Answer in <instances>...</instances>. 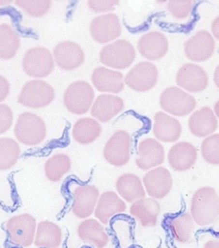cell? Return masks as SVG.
I'll return each instance as SVG.
<instances>
[{
  "label": "cell",
  "mask_w": 219,
  "mask_h": 248,
  "mask_svg": "<svg viewBox=\"0 0 219 248\" xmlns=\"http://www.w3.org/2000/svg\"><path fill=\"white\" fill-rule=\"evenodd\" d=\"M131 148L132 138L129 132L116 130L103 147V158L114 167H123L130 161Z\"/></svg>",
  "instance_id": "cell-9"
},
{
  "label": "cell",
  "mask_w": 219,
  "mask_h": 248,
  "mask_svg": "<svg viewBox=\"0 0 219 248\" xmlns=\"http://www.w3.org/2000/svg\"><path fill=\"white\" fill-rule=\"evenodd\" d=\"M142 57L150 61L163 58L169 51V41L166 36L161 32H149L144 34L138 41L137 45Z\"/></svg>",
  "instance_id": "cell-19"
},
{
  "label": "cell",
  "mask_w": 219,
  "mask_h": 248,
  "mask_svg": "<svg viewBox=\"0 0 219 248\" xmlns=\"http://www.w3.org/2000/svg\"><path fill=\"white\" fill-rule=\"evenodd\" d=\"M20 47V39L12 26L0 25V59L14 58Z\"/></svg>",
  "instance_id": "cell-32"
},
{
  "label": "cell",
  "mask_w": 219,
  "mask_h": 248,
  "mask_svg": "<svg viewBox=\"0 0 219 248\" xmlns=\"http://www.w3.org/2000/svg\"><path fill=\"white\" fill-rule=\"evenodd\" d=\"M91 38L100 44L112 43L122 34V27L117 15L105 14L93 18L89 26Z\"/></svg>",
  "instance_id": "cell-12"
},
{
  "label": "cell",
  "mask_w": 219,
  "mask_h": 248,
  "mask_svg": "<svg viewBox=\"0 0 219 248\" xmlns=\"http://www.w3.org/2000/svg\"><path fill=\"white\" fill-rule=\"evenodd\" d=\"M102 133V125L98 120L90 117L78 119L72 127L71 136L77 143L87 146L96 141Z\"/></svg>",
  "instance_id": "cell-30"
},
{
  "label": "cell",
  "mask_w": 219,
  "mask_h": 248,
  "mask_svg": "<svg viewBox=\"0 0 219 248\" xmlns=\"http://www.w3.org/2000/svg\"><path fill=\"white\" fill-rule=\"evenodd\" d=\"M71 170V160L68 155L58 153L51 156L44 164L45 176L50 182H59Z\"/></svg>",
  "instance_id": "cell-31"
},
{
  "label": "cell",
  "mask_w": 219,
  "mask_h": 248,
  "mask_svg": "<svg viewBox=\"0 0 219 248\" xmlns=\"http://www.w3.org/2000/svg\"><path fill=\"white\" fill-rule=\"evenodd\" d=\"M127 211V205L121 196L115 191H105L100 195L95 210V217L102 224L108 225L115 216Z\"/></svg>",
  "instance_id": "cell-20"
},
{
  "label": "cell",
  "mask_w": 219,
  "mask_h": 248,
  "mask_svg": "<svg viewBox=\"0 0 219 248\" xmlns=\"http://www.w3.org/2000/svg\"><path fill=\"white\" fill-rule=\"evenodd\" d=\"M15 137L27 147L39 146L47 137L46 123L35 113L24 112L15 123Z\"/></svg>",
  "instance_id": "cell-2"
},
{
  "label": "cell",
  "mask_w": 219,
  "mask_h": 248,
  "mask_svg": "<svg viewBox=\"0 0 219 248\" xmlns=\"http://www.w3.org/2000/svg\"><path fill=\"white\" fill-rule=\"evenodd\" d=\"M14 123V112L8 105L0 104V134L7 132Z\"/></svg>",
  "instance_id": "cell-38"
},
{
  "label": "cell",
  "mask_w": 219,
  "mask_h": 248,
  "mask_svg": "<svg viewBox=\"0 0 219 248\" xmlns=\"http://www.w3.org/2000/svg\"><path fill=\"white\" fill-rule=\"evenodd\" d=\"M166 227L173 239L180 244H188L192 241L195 230V222L191 214L183 213L168 219Z\"/></svg>",
  "instance_id": "cell-27"
},
{
  "label": "cell",
  "mask_w": 219,
  "mask_h": 248,
  "mask_svg": "<svg viewBox=\"0 0 219 248\" xmlns=\"http://www.w3.org/2000/svg\"><path fill=\"white\" fill-rule=\"evenodd\" d=\"M100 190L95 185L77 184L71 189V211L76 218L86 220L95 214L100 199Z\"/></svg>",
  "instance_id": "cell-10"
},
{
  "label": "cell",
  "mask_w": 219,
  "mask_h": 248,
  "mask_svg": "<svg viewBox=\"0 0 219 248\" xmlns=\"http://www.w3.org/2000/svg\"><path fill=\"white\" fill-rule=\"evenodd\" d=\"M130 215L136 219L144 228L155 227L161 214V204L151 198H143L133 202L130 206Z\"/></svg>",
  "instance_id": "cell-25"
},
{
  "label": "cell",
  "mask_w": 219,
  "mask_h": 248,
  "mask_svg": "<svg viewBox=\"0 0 219 248\" xmlns=\"http://www.w3.org/2000/svg\"><path fill=\"white\" fill-rule=\"evenodd\" d=\"M20 156V147L17 140L12 138L0 139V171L13 168Z\"/></svg>",
  "instance_id": "cell-33"
},
{
  "label": "cell",
  "mask_w": 219,
  "mask_h": 248,
  "mask_svg": "<svg viewBox=\"0 0 219 248\" xmlns=\"http://www.w3.org/2000/svg\"><path fill=\"white\" fill-rule=\"evenodd\" d=\"M213 80H214V84L216 85V87L219 89V64L215 68L214 76H213Z\"/></svg>",
  "instance_id": "cell-42"
},
{
  "label": "cell",
  "mask_w": 219,
  "mask_h": 248,
  "mask_svg": "<svg viewBox=\"0 0 219 248\" xmlns=\"http://www.w3.org/2000/svg\"><path fill=\"white\" fill-rule=\"evenodd\" d=\"M194 222L201 227L210 226L219 218V195L210 186H204L194 192L191 212Z\"/></svg>",
  "instance_id": "cell-1"
},
{
  "label": "cell",
  "mask_w": 219,
  "mask_h": 248,
  "mask_svg": "<svg viewBox=\"0 0 219 248\" xmlns=\"http://www.w3.org/2000/svg\"><path fill=\"white\" fill-rule=\"evenodd\" d=\"M124 101L116 95L102 94L96 98L91 106V116L100 122H109L123 111Z\"/></svg>",
  "instance_id": "cell-24"
},
{
  "label": "cell",
  "mask_w": 219,
  "mask_h": 248,
  "mask_svg": "<svg viewBox=\"0 0 219 248\" xmlns=\"http://www.w3.org/2000/svg\"><path fill=\"white\" fill-rule=\"evenodd\" d=\"M37 226V220L30 214L12 217L4 226L8 241L19 248H29L35 241Z\"/></svg>",
  "instance_id": "cell-3"
},
{
  "label": "cell",
  "mask_w": 219,
  "mask_h": 248,
  "mask_svg": "<svg viewBox=\"0 0 219 248\" xmlns=\"http://www.w3.org/2000/svg\"><path fill=\"white\" fill-rule=\"evenodd\" d=\"M54 99L53 87L43 79H32L24 85L17 101L27 108L40 109L50 105Z\"/></svg>",
  "instance_id": "cell-6"
},
{
  "label": "cell",
  "mask_w": 219,
  "mask_h": 248,
  "mask_svg": "<svg viewBox=\"0 0 219 248\" xmlns=\"http://www.w3.org/2000/svg\"><path fill=\"white\" fill-rule=\"evenodd\" d=\"M193 1L191 0H171L168 2V10L172 16L178 20L186 19L192 13Z\"/></svg>",
  "instance_id": "cell-36"
},
{
  "label": "cell",
  "mask_w": 219,
  "mask_h": 248,
  "mask_svg": "<svg viewBox=\"0 0 219 248\" xmlns=\"http://www.w3.org/2000/svg\"><path fill=\"white\" fill-rule=\"evenodd\" d=\"M63 242L61 227L48 220L38 223L34 245L37 248H60Z\"/></svg>",
  "instance_id": "cell-29"
},
{
  "label": "cell",
  "mask_w": 219,
  "mask_h": 248,
  "mask_svg": "<svg viewBox=\"0 0 219 248\" xmlns=\"http://www.w3.org/2000/svg\"><path fill=\"white\" fill-rule=\"evenodd\" d=\"M160 105L163 111L171 115L184 117L189 115L196 108V99L179 87L165 89L160 96Z\"/></svg>",
  "instance_id": "cell-8"
},
{
  "label": "cell",
  "mask_w": 219,
  "mask_h": 248,
  "mask_svg": "<svg viewBox=\"0 0 219 248\" xmlns=\"http://www.w3.org/2000/svg\"><path fill=\"white\" fill-rule=\"evenodd\" d=\"M136 58L134 46L127 40H116L106 45L100 52V60L108 68L126 69Z\"/></svg>",
  "instance_id": "cell-5"
},
{
  "label": "cell",
  "mask_w": 219,
  "mask_h": 248,
  "mask_svg": "<svg viewBox=\"0 0 219 248\" xmlns=\"http://www.w3.org/2000/svg\"><path fill=\"white\" fill-rule=\"evenodd\" d=\"M158 80L159 69L148 61L139 62L133 66L124 78L125 85L129 89L139 93L150 91L158 84Z\"/></svg>",
  "instance_id": "cell-11"
},
{
  "label": "cell",
  "mask_w": 219,
  "mask_h": 248,
  "mask_svg": "<svg viewBox=\"0 0 219 248\" xmlns=\"http://www.w3.org/2000/svg\"><path fill=\"white\" fill-rule=\"evenodd\" d=\"M77 236L81 242L95 248H105L110 242L105 225L97 219L82 220L77 226Z\"/></svg>",
  "instance_id": "cell-21"
},
{
  "label": "cell",
  "mask_w": 219,
  "mask_h": 248,
  "mask_svg": "<svg viewBox=\"0 0 219 248\" xmlns=\"http://www.w3.org/2000/svg\"><path fill=\"white\" fill-rule=\"evenodd\" d=\"M188 124L193 136L197 138H207L217 129L218 121L211 108L203 107L193 113Z\"/></svg>",
  "instance_id": "cell-26"
},
{
  "label": "cell",
  "mask_w": 219,
  "mask_h": 248,
  "mask_svg": "<svg viewBox=\"0 0 219 248\" xmlns=\"http://www.w3.org/2000/svg\"><path fill=\"white\" fill-rule=\"evenodd\" d=\"M165 152L162 144L156 139H144L139 141L135 164L144 171L160 167L164 162Z\"/></svg>",
  "instance_id": "cell-13"
},
{
  "label": "cell",
  "mask_w": 219,
  "mask_h": 248,
  "mask_svg": "<svg viewBox=\"0 0 219 248\" xmlns=\"http://www.w3.org/2000/svg\"><path fill=\"white\" fill-rule=\"evenodd\" d=\"M142 182L146 193L151 199L161 200L170 193L173 188V176L165 167H156L144 174Z\"/></svg>",
  "instance_id": "cell-14"
},
{
  "label": "cell",
  "mask_w": 219,
  "mask_h": 248,
  "mask_svg": "<svg viewBox=\"0 0 219 248\" xmlns=\"http://www.w3.org/2000/svg\"><path fill=\"white\" fill-rule=\"evenodd\" d=\"M10 84L6 78L0 76V104L3 102L9 95Z\"/></svg>",
  "instance_id": "cell-39"
},
{
  "label": "cell",
  "mask_w": 219,
  "mask_h": 248,
  "mask_svg": "<svg viewBox=\"0 0 219 248\" xmlns=\"http://www.w3.org/2000/svg\"><path fill=\"white\" fill-rule=\"evenodd\" d=\"M211 30H212V35L219 40V16L213 20V23L211 25Z\"/></svg>",
  "instance_id": "cell-40"
},
{
  "label": "cell",
  "mask_w": 219,
  "mask_h": 248,
  "mask_svg": "<svg viewBox=\"0 0 219 248\" xmlns=\"http://www.w3.org/2000/svg\"><path fill=\"white\" fill-rule=\"evenodd\" d=\"M198 159V151L188 141L175 142L170 149L168 161L173 170L183 172L191 169Z\"/></svg>",
  "instance_id": "cell-22"
},
{
  "label": "cell",
  "mask_w": 219,
  "mask_h": 248,
  "mask_svg": "<svg viewBox=\"0 0 219 248\" xmlns=\"http://www.w3.org/2000/svg\"><path fill=\"white\" fill-rule=\"evenodd\" d=\"M55 68L53 53L45 47H34L29 49L23 58V69L25 74L35 79L49 77Z\"/></svg>",
  "instance_id": "cell-7"
},
{
  "label": "cell",
  "mask_w": 219,
  "mask_h": 248,
  "mask_svg": "<svg viewBox=\"0 0 219 248\" xmlns=\"http://www.w3.org/2000/svg\"><path fill=\"white\" fill-rule=\"evenodd\" d=\"M116 190L121 199L126 202L133 203L145 198L146 191L140 177L136 174L125 173L116 181Z\"/></svg>",
  "instance_id": "cell-28"
},
{
  "label": "cell",
  "mask_w": 219,
  "mask_h": 248,
  "mask_svg": "<svg viewBox=\"0 0 219 248\" xmlns=\"http://www.w3.org/2000/svg\"><path fill=\"white\" fill-rule=\"evenodd\" d=\"M203 159L211 165H219V134H211L204 139L201 143Z\"/></svg>",
  "instance_id": "cell-35"
},
{
  "label": "cell",
  "mask_w": 219,
  "mask_h": 248,
  "mask_svg": "<svg viewBox=\"0 0 219 248\" xmlns=\"http://www.w3.org/2000/svg\"><path fill=\"white\" fill-rule=\"evenodd\" d=\"M91 84L101 93L119 94L125 87L122 72L105 66H99L91 74Z\"/></svg>",
  "instance_id": "cell-18"
},
{
  "label": "cell",
  "mask_w": 219,
  "mask_h": 248,
  "mask_svg": "<svg viewBox=\"0 0 219 248\" xmlns=\"http://www.w3.org/2000/svg\"><path fill=\"white\" fill-rule=\"evenodd\" d=\"M53 57L58 67L66 71L77 69L86 59L81 46L72 41H63L56 45L53 49Z\"/></svg>",
  "instance_id": "cell-17"
},
{
  "label": "cell",
  "mask_w": 219,
  "mask_h": 248,
  "mask_svg": "<svg viewBox=\"0 0 219 248\" xmlns=\"http://www.w3.org/2000/svg\"><path fill=\"white\" fill-rule=\"evenodd\" d=\"M175 81L179 88L189 93H200L208 87L207 72L196 63H186L176 72Z\"/></svg>",
  "instance_id": "cell-16"
},
{
  "label": "cell",
  "mask_w": 219,
  "mask_h": 248,
  "mask_svg": "<svg viewBox=\"0 0 219 248\" xmlns=\"http://www.w3.org/2000/svg\"><path fill=\"white\" fill-rule=\"evenodd\" d=\"M95 102V91L85 80H76L70 84L64 92L63 104L74 115L88 113Z\"/></svg>",
  "instance_id": "cell-4"
},
{
  "label": "cell",
  "mask_w": 219,
  "mask_h": 248,
  "mask_svg": "<svg viewBox=\"0 0 219 248\" xmlns=\"http://www.w3.org/2000/svg\"><path fill=\"white\" fill-rule=\"evenodd\" d=\"M215 42L212 35L207 31H199L184 44L186 57L195 62H204L212 57Z\"/></svg>",
  "instance_id": "cell-15"
},
{
  "label": "cell",
  "mask_w": 219,
  "mask_h": 248,
  "mask_svg": "<svg viewBox=\"0 0 219 248\" xmlns=\"http://www.w3.org/2000/svg\"><path fill=\"white\" fill-rule=\"evenodd\" d=\"M214 114L216 115L217 118H219V100L215 103V106H214Z\"/></svg>",
  "instance_id": "cell-43"
},
{
  "label": "cell",
  "mask_w": 219,
  "mask_h": 248,
  "mask_svg": "<svg viewBox=\"0 0 219 248\" xmlns=\"http://www.w3.org/2000/svg\"><path fill=\"white\" fill-rule=\"evenodd\" d=\"M118 0H89L88 5L93 13H110L119 5Z\"/></svg>",
  "instance_id": "cell-37"
},
{
  "label": "cell",
  "mask_w": 219,
  "mask_h": 248,
  "mask_svg": "<svg viewBox=\"0 0 219 248\" xmlns=\"http://www.w3.org/2000/svg\"><path fill=\"white\" fill-rule=\"evenodd\" d=\"M153 134L159 141L175 142L182 134V124L168 113L158 112L154 115Z\"/></svg>",
  "instance_id": "cell-23"
},
{
  "label": "cell",
  "mask_w": 219,
  "mask_h": 248,
  "mask_svg": "<svg viewBox=\"0 0 219 248\" xmlns=\"http://www.w3.org/2000/svg\"><path fill=\"white\" fill-rule=\"evenodd\" d=\"M203 248H219V238L218 239H210L208 240Z\"/></svg>",
  "instance_id": "cell-41"
},
{
  "label": "cell",
  "mask_w": 219,
  "mask_h": 248,
  "mask_svg": "<svg viewBox=\"0 0 219 248\" xmlns=\"http://www.w3.org/2000/svg\"><path fill=\"white\" fill-rule=\"evenodd\" d=\"M15 5L25 14L33 17H41L49 13L52 2L50 0H16Z\"/></svg>",
  "instance_id": "cell-34"
},
{
  "label": "cell",
  "mask_w": 219,
  "mask_h": 248,
  "mask_svg": "<svg viewBox=\"0 0 219 248\" xmlns=\"http://www.w3.org/2000/svg\"><path fill=\"white\" fill-rule=\"evenodd\" d=\"M12 1H6V2H0V5H3V3H10Z\"/></svg>",
  "instance_id": "cell-44"
}]
</instances>
